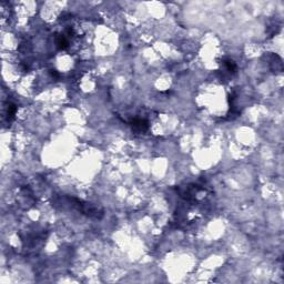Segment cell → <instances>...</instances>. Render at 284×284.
<instances>
[{
  "label": "cell",
  "mask_w": 284,
  "mask_h": 284,
  "mask_svg": "<svg viewBox=\"0 0 284 284\" xmlns=\"http://www.w3.org/2000/svg\"><path fill=\"white\" fill-rule=\"evenodd\" d=\"M130 125L132 127V129L137 132H144L149 129V123L148 121L142 119H134L132 121H130Z\"/></svg>",
  "instance_id": "6da1fadb"
},
{
  "label": "cell",
  "mask_w": 284,
  "mask_h": 284,
  "mask_svg": "<svg viewBox=\"0 0 284 284\" xmlns=\"http://www.w3.org/2000/svg\"><path fill=\"white\" fill-rule=\"evenodd\" d=\"M16 106H13V104H9L8 107V119L11 120L13 118V116L16 114Z\"/></svg>",
  "instance_id": "277c9868"
},
{
  "label": "cell",
  "mask_w": 284,
  "mask_h": 284,
  "mask_svg": "<svg viewBox=\"0 0 284 284\" xmlns=\"http://www.w3.org/2000/svg\"><path fill=\"white\" fill-rule=\"evenodd\" d=\"M224 66H225V68L230 72H235L236 64H235V62H234V61H232V60L228 59V60H225V61H224Z\"/></svg>",
  "instance_id": "3957f363"
},
{
  "label": "cell",
  "mask_w": 284,
  "mask_h": 284,
  "mask_svg": "<svg viewBox=\"0 0 284 284\" xmlns=\"http://www.w3.org/2000/svg\"><path fill=\"white\" fill-rule=\"evenodd\" d=\"M57 45L60 49H66L68 47V41H67L64 36H58L57 37Z\"/></svg>",
  "instance_id": "7a4b0ae2"
}]
</instances>
